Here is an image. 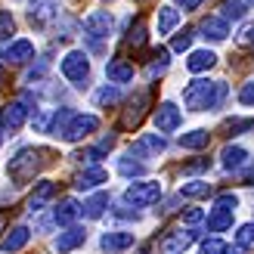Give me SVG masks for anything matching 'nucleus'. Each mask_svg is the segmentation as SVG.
I'll list each match as a JSON object with an SVG mask.
<instances>
[{
    "label": "nucleus",
    "mask_w": 254,
    "mask_h": 254,
    "mask_svg": "<svg viewBox=\"0 0 254 254\" xmlns=\"http://www.w3.org/2000/svg\"><path fill=\"white\" fill-rule=\"evenodd\" d=\"M226 84L223 81H208V78H198V81H189L186 90H183V103L186 109L192 112H205V109H220L223 99H226Z\"/></svg>",
    "instance_id": "obj_1"
},
{
    "label": "nucleus",
    "mask_w": 254,
    "mask_h": 254,
    "mask_svg": "<svg viewBox=\"0 0 254 254\" xmlns=\"http://www.w3.org/2000/svg\"><path fill=\"white\" fill-rule=\"evenodd\" d=\"M44 168V149H34V146H25L19 149L16 155L9 158V177L16 180L19 186H25L28 180H34V174Z\"/></svg>",
    "instance_id": "obj_2"
},
{
    "label": "nucleus",
    "mask_w": 254,
    "mask_h": 254,
    "mask_svg": "<svg viewBox=\"0 0 254 254\" xmlns=\"http://www.w3.org/2000/svg\"><path fill=\"white\" fill-rule=\"evenodd\" d=\"M236 205H239V198H236L233 192L217 195V201H214V208H211V214H208V230H211V233H223V230H230V226H233Z\"/></svg>",
    "instance_id": "obj_3"
},
{
    "label": "nucleus",
    "mask_w": 254,
    "mask_h": 254,
    "mask_svg": "<svg viewBox=\"0 0 254 254\" xmlns=\"http://www.w3.org/2000/svg\"><path fill=\"white\" fill-rule=\"evenodd\" d=\"M112 28H115V19H112V12H106V9H96L84 19V37L93 44V50L103 47V41L112 34Z\"/></svg>",
    "instance_id": "obj_4"
},
{
    "label": "nucleus",
    "mask_w": 254,
    "mask_h": 254,
    "mask_svg": "<svg viewBox=\"0 0 254 254\" xmlns=\"http://www.w3.org/2000/svg\"><path fill=\"white\" fill-rule=\"evenodd\" d=\"M161 198V183L155 180H146V183H130L124 189V205H133V208H149Z\"/></svg>",
    "instance_id": "obj_5"
},
{
    "label": "nucleus",
    "mask_w": 254,
    "mask_h": 254,
    "mask_svg": "<svg viewBox=\"0 0 254 254\" xmlns=\"http://www.w3.org/2000/svg\"><path fill=\"white\" fill-rule=\"evenodd\" d=\"M62 78L71 81V84H84L87 74H90V59H87L84 50H71V53L62 56Z\"/></svg>",
    "instance_id": "obj_6"
},
{
    "label": "nucleus",
    "mask_w": 254,
    "mask_h": 254,
    "mask_svg": "<svg viewBox=\"0 0 254 254\" xmlns=\"http://www.w3.org/2000/svg\"><path fill=\"white\" fill-rule=\"evenodd\" d=\"M31 106V96H25V99H16V103H9L3 109V115H0V124H3V130L6 133H16L19 127L25 124V118H28V109Z\"/></svg>",
    "instance_id": "obj_7"
},
{
    "label": "nucleus",
    "mask_w": 254,
    "mask_h": 254,
    "mask_svg": "<svg viewBox=\"0 0 254 254\" xmlns=\"http://www.w3.org/2000/svg\"><path fill=\"white\" fill-rule=\"evenodd\" d=\"M96 127H99V118H96V115H78V112H74V118H71V124H68V130H65V136H62V139L78 143V139L90 136Z\"/></svg>",
    "instance_id": "obj_8"
},
{
    "label": "nucleus",
    "mask_w": 254,
    "mask_h": 254,
    "mask_svg": "<svg viewBox=\"0 0 254 254\" xmlns=\"http://www.w3.org/2000/svg\"><path fill=\"white\" fill-rule=\"evenodd\" d=\"M198 239L195 230H174L164 236V242H161V254H183L189 245H192Z\"/></svg>",
    "instance_id": "obj_9"
},
{
    "label": "nucleus",
    "mask_w": 254,
    "mask_h": 254,
    "mask_svg": "<svg viewBox=\"0 0 254 254\" xmlns=\"http://www.w3.org/2000/svg\"><path fill=\"white\" fill-rule=\"evenodd\" d=\"M146 106H149V93L143 90V93H136L130 103H127V109H124V115H121V127H127V130H133V127L143 121V115H146Z\"/></svg>",
    "instance_id": "obj_10"
},
{
    "label": "nucleus",
    "mask_w": 254,
    "mask_h": 254,
    "mask_svg": "<svg viewBox=\"0 0 254 254\" xmlns=\"http://www.w3.org/2000/svg\"><path fill=\"white\" fill-rule=\"evenodd\" d=\"M180 121H183V115H180V109H177L174 103H161L158 106V112H155V127L161 133H174L177 127H180Z\"/></svg>",
    "instance_id": "obj_11"
},
{
    "label": "nucleus",
    "mask_w": 254,
    "mask_h": 254,
    "mask_svg": "<svg viewBox=\"0 0 254 254\" xmlns=\"http://www.w3.org/2000/svg\"><path fill=\"white\" fill-rule=\"evenodd\" d=\"M133 233H124V230H115V233H106L103 239H99V248L109 251V254H121L127 248H133Z\"/></svg>",
    "instance_id": "obj_12"
},
{
    "label": "nucleus",
    "mask_w": 254,
    "mask_h": 254,
    "mask_svg": "<svg viewBox=\"0 0 254 254\" xmlns=\"http://www.w3.org/2000/svg\"><path fill=\"white\" fill-rule=\"evenodd\" d=\"M106 78L112 84H127V81H133V65L127 59L115 56V59H109L106 62Z\"/></svg>",
    "instance_id": "obj_13"
},
{
    "label": "nucleus",
    "mask_w": 254,
    "mask_h": 254,
    "mask_svg": "<svg viewBox=\"0 0 254 254\" xmlns=\"http://www.w3.org/2000/svg\"><path fill=\"white\" fill-rule=\"evenodd\" d=\"M201 37H205V41H226V34H230V25H226V19L223 16H208L205 22H201Z\"/></svg>",
    "instance_id": "obj_14"
},
{
    "label": "nucleus",
    "mask_w": 254,
    "mask_h": 254,
    "mask_svg": "<svg viewBox=\"0 0 254 254\" xmlns=\"http://www.w3.org/2000/svg\"><path fill=\"white\" fill-rule=\"evenodd\" d=\"M28 239H31V230H28V226H12L9 236H3V242H0V251L16 254V251H22L25 245H28Z\"/></svg>",
    "instance_id": "obj_15"
},
{
    "label": "nucleus",
    "mask_w": 254,
    "mask_h": 254,
    "mask_svg": "<svg viewBox=\"0 0 254 254\" xmlns=\"http://www.w3.org/2000/svg\"><path fill=\"white\" fill-rule=\"evenodd\" d=\"M56 9H59V0H34L28 9V19H31V25H47L56 16Z\"/></svg>",
    "instance_id": "obj_16"
},
{
    "label": "nucleus",
    "mask_w": 254,
    "mask_h": 254,
    "mask_svg": "<svg viewBox=\"0 0 254 254\" xmlns=\"http://www.w3.org/2000/svg\"><path fill=\"white\" fill-rule=\"evenodd\" d=\"M81 211H84V208H81L74 198H62L59 205L53 208V220H56L59 226H68V223H74V220L81 217Z\"/></svg>",
    "instance_id": "obj_17"
},
{
    "label": "nucleus",
    "mask_w": 254,
    "mask_h": 254,
    "mask_svg": "<svg viewBox=\"0 0 254 254\" xmlns=\"http://www.w3.org/2000/svg\"><path fill=\"white\" fill-rule=\"evenodd\" d=\"M56 195V183H50V180H41L37 183V189L31 192V198H28V211L31 214H37V211H44L47 208V201Z\"/></svg>",
    "instance_id": "obj_18"
},
{
    "label": "nucleus",
    "mask_w": 254,
    "mask_h": 254,
    "mask_svg": "<svg viewBox=\"0 0 254 254\" xmlns=\"http://www.w3.org/2000/svg\"><path fill=\"white\" fill-rule=\"evenodd\" d=\"M84 239H87V233L81 230V226H71V230L59 233V239L53 242V248H56L59 254H68V251H74L78 245H84Z\"/></svg>",
    "instance_id": "obj_19"
},
{
    "label": "nucleus",
    "mask_w": 254,
    "mask_h": 254,
    "mask_svg": "<svg viewBox=\"0 0 254 254\" xmlns=\"http://www.w3.org/2000/svg\"><path fill=\"white\" fill-rule=\"evenodd\" d=\"M164 146H168V143H164V136H158V133H146V136H139L136 143H133V152L146 158V155H158V152H164ZM133 152H130V155H133Z\"/></svg>",
    "instance_id": "obj_20"
},
{
    "label": "nucleus",
    "mask_w": 254,
    "mask_h": 254,
    "mask_svg": "<svg viewBox=\"0 0 254 254\" xmlns=\"http://www.w3.org/2000/svg\"><path fill=\"white\" fill-rule=\"evenodd\" d=\"M109 180V174H106V168H99V164H93V168H87L84 174H78V180H74V186L81 189H96L99 183H106Z\"/></svg>",
    "instance_id": "obj_21"
},
{
    "label": "nucleus",
    "mask_w": 254,
    "mask_h": 254,
    "mask_svg": "<svg viewBox=\"0 0 254 254\" xmlns=\"http://www.w3.org/2000/svg\"><path fill=\"white\" fill-rule=\"evenodd\" d=\"M217 65V56L211 53V50H192V53H189V59H186V68L189 71H208V68H214Z\"/></svg>",
    "instance_id": "obj_22"
},
{
    "label": "nucleus",
    "mask_w": 254,
    "mask_h": 254,
    "mask_svg": "<svg viewBox=\"0 0 254 254\" xmlns=\"http://www.w3.org/2000/svg\"><path fill=\"white\" fill-rule=\"evenodd\" d=\"M3 59L6 62H28V59H34V44L31 41H12L6 47Z\"/></svg>",
    "instance_id": "obj_23"
},
{
    "label": "nucleus",
    "mask_w": 254,
    "mask_h": 254,
    "mask_svg": "<svg viewBox=\"0 0 254 254\" xmlns=\"http://www.w3.org/2000/svg\"><path fill=\"white\" fill-rule=\"evenodd\" d=\"M220 158H223V168L226 171H239L248 161V149H242V146H226Z\"/></svg>",
    "instance_id": "obj_24"
},
{
    "label": "nucleus",
    "mask_w": 254,
    "mask_h": 254,
    "mask_svg": "<svg viewBox=\"0 0 254 254\" xmlns=\"http://www.w3.org/2000/svg\"><path fill=\"white\" fill-rule=\"evenodd\" d=\"M106 208H109V192H96V195H90L84 201V214L90 220H96V217H103L106 214Z\"/></svg>",
    "instance_id": "obj_25"
},
{
    "label": "nucleus",
    "mask_w": 254,
    "mask_h": 254,
    "mask_svg": "<svg viewBox=\"0 0 254 254\" xmlns=\"http://www.w3.org/2000/svg\"><path fill=\"white\" fill-rule=\"evenodd\" d=\"M71 118H74V112H71V109H59L56 115H53V121L47 124V133H53V136H65Z\"/></svg>",
    "instance_id": "obj_26"
},
{
    "label": "nucleus",
    "mask_w": 254,
    "mask_h": 254,
    "mask_svg": "<svg viewBox=\"0 0 254 254\" xmlns=\"http://www.w3.org/2000/svg\"><path fill=\"white\" fill-rule=\"evenodd\" d=\"M177 22H180V9H174V6L158 9V34H171L177 28Z\"/></svg>",
    "instance_id": "obj_27"
},
{
    "label": "nucleus",
    "mask_w": 254,
    "mask_h": 254,
    "mask_svg": "<svg viewBox=\"0 0 254 254\" xmlns=\"http://www.w3.org/2000/svg\"><path fill=\"white\" fill-rule=\"evenodd\" d=\"M208 143H211V133L208 130H189V133L180 136V146L183 149H205Z\"/></svg>",
    "instance_id": "obj_28"
},
{
    "label": "nucleus",
    "mask_w": 254,
    "mask_h": 254,
    "mask_svg": "<svg viewBox=\"0 0 254 254\" xmlns=\"http://www.w3.org/2000/svg\"><path fill=\"white\" fill-rule=\"evenodd\" d=\"M180 195H183V198H208V195H211V183H205V180L183 183V186H180Z\"/></svg>",
    "instance_id": "obj_29"
},
{
    "label": "nucleus",
    "mask_w": 254,
    "mask_h": 254,
    "mask_svg": "<svg viewBox=\"0 0 254 254\" xmlns=\"http://www.w3.org/2000/svg\"><path fill=\"white\" fill-rule=\"evenodd\" d=\"M164 71H168V50L158 47L155 53H152V62H149V78H158Z\"/></svg>",
    "instance_id": "obj_30"
},
{
    "label": "nucleus",
    "mask_w": 254,
    "mask_h": 254,
    "mask_svg": "<svg viewBox=\"0 0 254 254\" xmlns=\"http://www.w3.org/2000/svg\"><path fill=\"white\" fill-rule=\"evenodd\" d=\"M236 248H254V223H245V226H239V233H236Z\"/></svg>",
    "instance_id": "obj_31"
},
{
    "label": "nucleus",
    "mask_w": 254,
    "mask_h": 254,
    "mask_svg": "<svg viewBox=\"0 0 254 254\" xmlns=\"http://www.w3.org/2000/svg\"><path fill=\"white\" fill-rule=\"evenodd\" d=\"M220 9H223V19H242L245 16V3H242V0H223Z\"/></svg>",
    "instance_id": "obj_32"
},
{
    "label": "nucleus",
    "mask_w": 254,
    "mask_h": 254,
    "mask_svg": "<svg viewBox=\"0 0 254 254\" xmlns=\"http://www.w3.org/2000/svg\"><path fill=\"white\" fill-rule=\"evenodd\" d=\"M127 44H130L133 50H139V47L146 44V22H143V19H139L133 28H130V37H127Z\"/></svg>",
    "instance_id": "obj_33"
},
{
    "label": "nucleus",
    "mask_w": 254,
    "mask_h": 254,
    "mask_svg": "<svg viewBox=\"0 0 254 254\" xmlns=\"http://www.w3.org/2000/svg\"><path fill=\"white\" fill-rule=\"evenodd\" d=\"M118 96H121V93H118V87L112 84V87H103V90H99L93 99H96V106H112V103H118Z\"/></svg>",
    "instance_id": "obj_34"
},
{
    "label": "nucleus",
    "mask_w": 254,
    "mask_h": 254,
    "mask_svg": "<svg viewBox=\"0 0 254 254\" xmlns=\"http://www.w3.org/2000/svg\"><path fill=\"white\" fill-rule=\"evenodd\" d=\"M254 121L251 118H230V121H223V133H239V130H251Z\"/></svg>",
    "instance_id": "obj_35"
},
{
    "label": "nucleus",
    "mask_w": 254,
    "mask_h": 254,
    "mask_svg": "<svg viewBox=\"0 0 254 254\" xmlns=\"http://www.w3.org/2000/svg\"><path fill=\"white\" fill-rule=\"evenodd\" d=\"M118 171L124 174V177H139V174H146V168L139 161H130V158H121L118 161Z\"/></svg>",
    "instance_id": "obj_36"
},
{
    "label": "nucleus",
    "mask_w": 254,
    "mask_h": 254,
    "mask_svg": "<svg viewBox=\"0 0 254 254\" xmlns=\"http://www.w3.org/2000/svg\"><path fill=\"white\" fill-rule=\"evenodd\" d=\"M201 254H230L223 239H208V242H201Z\"/></svg>",
    "instance_id": "obj_37"
},
{
    "label": "nucleus",
    "mask_w": 254,
    "mask_h": 254,
    "mask_svg": "<svg viewBox=\"0 0 254 254\" xmlns=\"http://www.w3.org/2000/svg\"><path fill=\"white\" fill-rule=\"evenodd\" d=\"M189 47H192V31H180V34H177L174 37V44H171V50H174V53H183V50H189Z\"/></svg>",
    "instance_id": "obj_38"
},
{
    "label": "nucleus",
    "mask_w": 254,
    "mask_h": 254,
    "mask_svg": "<svg viewBox=\"0 0 254 254\" xmlns=\"http://www.w3.org/2000/svg\"><path fill=\"white\" fill-rule=\"evenodd\" d=\"M12 31H16V22H12L9 12L0 9V41H9V34H12Z\"/></svg>",
    "instance_id": "obj_39"
},
{
    "label": "nucleus",
    "mask_w": 254,
    "mask_h": 254,
    "mask_svg": "<svg viewBox=\"0 0 254 254\" xmlns=\"http://www.w3.org/2000/svg\"><path fill=\"white\" fill-rule=\"evenodd\" d=\"M239 103H242V106H254V81H248L242 90H239Z\"/></svg>",
    "instance_id": "obj_40"
},
{
    "label": "nucleus",
    "mask_w": 254,
    "mask_h": 254,
    "mask_svg": "<svg viewBox=\"0 0 254 254\" xmlns=\"http://www.w3.org/2000/svg\"><path fill=\"white\" fill-rule=\"evenodd\" d=\"M208 168H211V161L208 158H198V161L183 164V174H198V171H208Z\"/></svg>",
    "instance_id": "obj_41"
},
{
    "label": "nucleus",
    "mask_w": 254,
    "mask_h": 254,
    "mask_svg": "<svg viewBox=\"0 0 254 254\" xmlns=\"http://www.w3.org/2000/svg\"><path fill=\"white\" fill-rule=\"evenodd\" d=\"M201 220H205V214H201L198 208H189V211H183V223L195 226V223H201Z\"/></svg>",
    "instance_id": "obj_42"
},
{
    "label": "nucleus",
    "mask_w": 254,
    "mask_h": 254,
    "mask_svg": "<svg viewBox=\"0 0 254 254\" xmlns=\"http://www.w3.org/2000/svg\"><path fill=\"white\" fill-rule=\"evenodd\" d=\"M245 47H254V22L251 25H245V31H242V37H239Z\"/></svg>",
    "instance_id": "obj_43"
},
{
    "label": "nucleus",
    "mask_w": 254,
    "mask_h": 254,
    "mask_svg": "<svg viewBox=\"0 0 254 254\" xmlns=\"http://www.w3.org/2000/svg\"><path fill=\"white\" fill-rule=\"evenodd\" d=\"M201 3H205V0H177V6H183L186 12H189V9H198Z\"/></svg>",
    "instance_id": "obj_44"
},
{
    "label": "nucleus",
    "mask_w": 254,
    "mask_h": 254,
    "mask_svg": "<svg viewBox=\"0 0 254 254\" xmlns=\"http://www.w3.org/2000/svg\"><path fill=\"white\" fill-rule=\"evenodd\" d=\"M6 217H9V214H6V211H0V230H3V223H6Z\"/></svg>",
    "instance_id": "obj_45"
},
{
    "label": "nucleus",
    "mask_w": 254,
    "mask_h": 254,
    "mask_svg": "<svg viewBox=\"0 0 254 254\" xmlns=\"http://www.w3.org/2000/svg\"><path fill=\"white\" fill-rule=\"evenodd\" d=\"M0 146H3V124H0Z\"/></svg>",
    "instance_id": "obj_46"
},
{
    "label": "nucleus",
    "mask_w": 254,
    "mask_h": 254,
    "mask_svg": "<svg viewBox=\"0 0 254 254\" xmlns=\"http://www.w3.org/2000/svg\"><path fill=\"white\" fill-rule=\"evenodd\" d=\"M248 3H251V6H254V0H248Z\"/></svg>",
    "instance_id": "obj_47"
}]
</instances>
